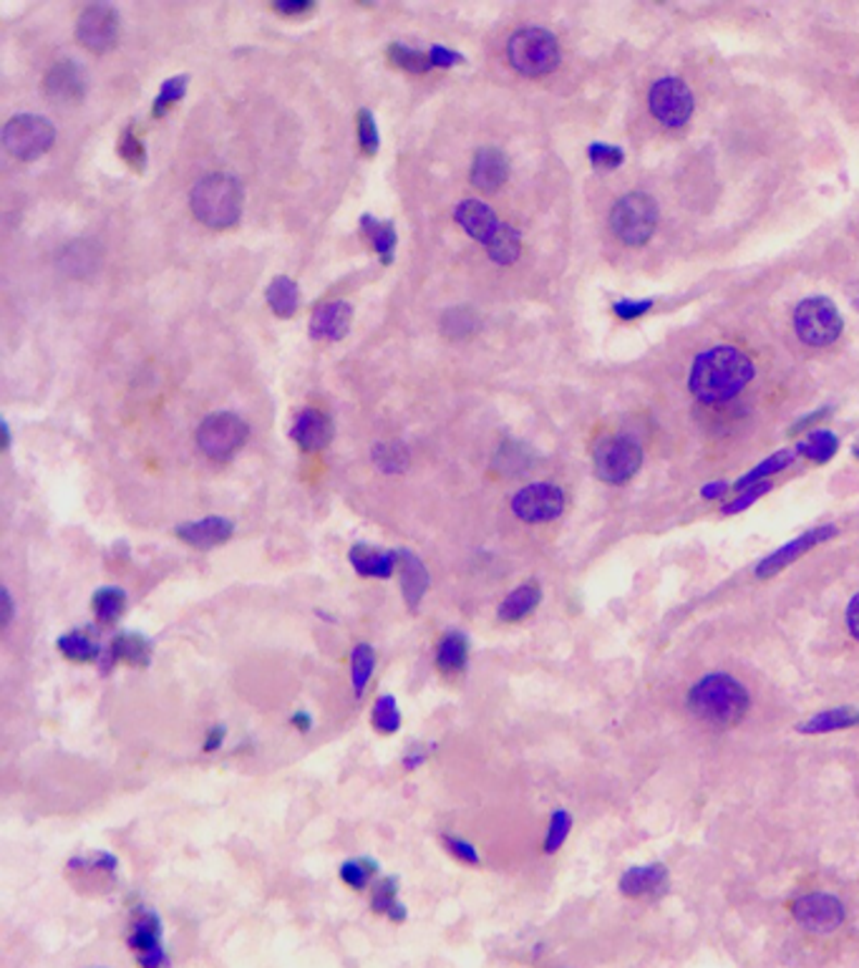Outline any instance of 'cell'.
<instances>
[{"instance_id": "cell-1", "label": "cell", "mask_w": 859, "mask_h": 968, "mask_svg": "<svg viewBox=\"0 0 859 968\" xmlns=\"http://www.w3.org/2000/svg\"><path fill=\"white\" fill-rule=\"evenodd\" d=\"M754 378V363L742 348L715 346L696 356L688 386L696 399L719 404L742 394Z\"/></svg>"}, {"instance_id": "cell-2", "label": "cell", "mask_w": 859, "mask_h": 968, "mask_svg": "<svg viewBox=\"0 0 859 968\" xmlns=\"http://www.w3.org/2000/svg\"><path fill=\"white\" fill-rule=\"evenodd\" d=\"M751 699L742 681L726 673H708L688 692V709L708 727L729 729L749 711Z\"/></svg>"}, {"instance_id": "cell-3", "label": "cell", "mask_w": 859, "mask_h": 968, "mask_svg": "<svg viewBox=\"0 0 859 968\" xmlns=\"http://www.w3.org/2000/svg\"><path fill=\"white\" fill-rule=\"evenodd\" d=\"M192 212L207 227H233L242 215V187L233 174H207L192 189Z\"/></svg>"}, {"instance_id": "cell-4", "label": "cell", "mask_w": 859, "mask_h": 968, "mask_svg": "<svg viewBox=\"0 0 859 968\" xmlns=\"http://www.w3.org/2000/svg\"><path fill=\"white\" fill-rule=\"evenodd\" d=\"M507 59L524 76H545L560 66V44L545 28H522L509 38Z\"/></svg>"}, {"instance_id": "cell-5", "label": "cell", "mask_w": 859, "mask_h": 968, "mask_svg": "<svg viewBox=\"0 0 859 968\" xmlns=\"http://www.w3.org/2000/svg\"><path fill=\"white\" fill-rule=\"evenodd\" d=\"M656 225H658V204L653 197L646 193H631L620 197L615 208L610 212L612 235H615L620 243L631 245V248L648 243L650 235L656 233Z\"/></svg>"}, {"instance_id": "cell-6", "label": "cell", "mask_w": 859, "mask_h": 968, "mask_svg": "<svg viewBox=\"0 0 859 968\" xmlns=\"http://www.w3.org/2000/svg\"><path fill=\"white\" fill-rule=\"evenodd\" d=\"M55 129L49 119L36 114H18L5 124L3 145L15 160L34 162L53 147Z\"/></svg>"}, {"instance_id": "cell-7", "label": "cell", "mask_w": 859, "mask_h": 968, "mask_svg": "<svg viewBox=\"0 0 859 968\" xmlns=\"http://www.w3.org/2000/svg\"><path fill=\"white\" fill-rule=\"evenodd\" d=\"M842 315L830 298H807L794 311V331L809 346H830L842 336Z\"/></svg>"}, {"instance_id": "cell-8", "label": "cell", "mask_w": 859, "mask_h": 968, "mask_svg": "<svg viewBox=\"0 0 859 968\" xmlns=\"http://www.w3.org/2000/svg\"><path fill=\"white\" fill-rule=\"evenodd\" d=\"M595 474L608 484H623L635 477L643 464L640 444L631 436H608L593 451Z\"/></svg>"}, {"instance_id": "cell-9", "label": "cell", "mask_w": 859, "mask_h": 968, "mask_svg": "<svg viewBox=\"0 0 859 968\" xmlns=\"http://www.w3.org/2000/svg\"><path fill=\"white\" fill-rule=\"evenodd\" d=\"M245 442H248V424L229 411L210 414L197 430V444L212 459H229Z\"/></svg>"}, {"instance_id": "cell-10", "label": "cell", "mask_w": 859, "mask_h": 968, "mask_svg": "<svg viewBox=\"0 0 859 968\" xmlns=\"http://www.w3.org/2000/svg\"><path fill=\"white\" fill-rule=\"evenodd\" d=\"M650 114L668 129H679L694 114V94L681 78H660L650 89Z\"/></svg>"}, {"instance_id": "cell-11", "label": "cell", "mask_w": 859, "mask_h": 968, "mask_svg": "<svg viewBox=\"0 0 859 968\" xmlns=\"http://www.w3.org/2000/svg\"><path fill=\"white\" fill-rule=\"evenodd\" d=\"M512 512L522 522H550L564 512V492L552 482H535L516 492Z\"/></svg>"}, {"instance_id": "cell-12", "label": "cell", "mask_w": 859, "mask_h": 968, "mask_svg": "<svg viewBox=\"0 0 859 968\" xmlns=\"http://www.w3.org/2000/svg\"><path fill=\"white\" fill-rule=\"evenodd\" d=\"M792 916L811 933H832L845 923V903L830 893H809L792 903Z\"/></svg>"}, {"instance_id": "cell-13", "label": "cell", "mask_w": 859, "mask_h": 968, "mask_svg": "<svg viewBox=\"0 0 859 968\" xmlns=\"http://www.w3.org/2000/svg\"><path fill=\"white\" fill-rule=\"evenodd\" d=\"M119 36V15L111 5H89L78 15L76 38L91 53H107L114 49Z\"/></svg>"}, {"instance_id": "cell-14", "label": "cell", "mask_w": 859, "mask_h": 968, "mask_svg": "<svg viewBox=\"0 0 859 968\" xmlns=\"http://www.w3.org/2000/svg\"><path fill=\"white\" fill-rule=\"evenodd\" d=\"M455 218H457L459 225L474 237V240H480L482 245H487V248L497 240L499 233H502L505 225H507V222H502L495 215V210H491L489 204H484L480 200L459 202L457 210H455Z\"/></svg>"}, {"instance_id": "cell-15", "label": "cell", "mask_w": 859, "mask_h": 968, "mask_svg": "<svg viewBox=\"0 0 859 968\" xmlns=\"http://www.w3.org/2000/svg\"><path fill=\"white\" fill-rule=\"evenodd\" d=\"M43 89L55 104H76L86 94V76L74 61H59L46 76Z\"/></svg>"}, {"instance_id": "cell-16", "label": "cell", "mask_w": 859, "mask_h": 968, "mask_svg": "<svg viewBox=\"0 0 859 968\" xmlns=\"http://www.w3.org/2000/svg\"><path fill=\"white\" fill-rule=\"evenodd\" d=\"M834 535H837V530H834L832 525H822V528H817V530H809V533H805L801 537L792 539L789 545H784L782 550H776L774 555H769L767 560H761L759 568H757V575L759 578H771V575L782 573V570L789 566V562L801 558V555L809 553L811 547H817L819 543H824V539H830Z\"/></svg>"}, {"instance_id": "cell-17", "label": "cell", "mask_w": 859, "mask_h": 968, "mask_svg": "<svg viewBox=\"0 0 859 968\" xmlns=\"http://www.w3.org/2000/svg\"><path fill=\"white\" fill-rule=\"evenodd\" d=\"M235 535V522L227 518H204L197 522H185L177 528V537L182 543L197 547V550H212L222 543H227Z\"/></svg>"}, {"instance_id": "cell-18", "label": "cell", "mask_w": 859, "mask_h": 968, "mask_svg": "<svg viewBox=\"0 0 859 968\" xmlns=\"http://www.w3.org/2000/svg\"><path fill=\"white\" fill-rule=\"evenodd\" d=\"M353 308L346 300H333L328 306H321L310 321V336L325 340H340L351 328Z\"/></svg>"}, {"instance_id": "cell-19", "label": "cell", "mask_w": 859, "mask_h": 968, "mask_svg": "<svg viewBox=\"0 0 859 968\" xmlns=\"http://www.w3.org/2000/svg\"><path fill=\"white\" fill-rule=\"evenodd\" d=\"M509 177V160L507 154L495 147L480 149L472 164V182L482 193H497Z\"/></svg>"}, {"instance_id": "cell-20", "label": "cell", "mask_w": 859, "mask_h": 968, "mask_svg": "<svg viewBox=\"0 0 859 968\" xmlns=\"http://www.w3.org/2000/svg\"><path fill=\"white\" fill-rule=\"evenodd\" d=\"M292 439H296L298 447L306 451L325 449L333 439L331 419L318 409H306L303 414L298 417L296 426H292Z\"/></svg>"}, {"instance_id": "cell-21", "label": "cell", "mask_w": 859, "mask_h": 968, "mask_svg": "<svg viewBox=\"0 0 859 968\" xmlns=\"http://www.w3.org/2000/svg\"><path fill=\"white\" fill-rule=\"evenodd\" d=\"M351 566L358 575L363 578H391L396 566H399V553L376 550V547L358 543L351 547Z\"/></svg>"}, {"instance_id": "cell-22", "label": "cell", "mask_w": 859, "mask_h": 968, "mask_svg": "<svg viewBox=\"0 0 859 968\" xmlns=\"http://www.w3.org/2000/svg\"><path fill=\"white\" fill-rule=\"evenodd\" d=\"M129 948L141 956L147 951L162 948V920L152 908L139 906L134 910L132 928H129Z\"/></svg>"}, {"instance_id": "cell-23", "label": "cell", "mask_w": 859, "mask_h": 968, "mask_svg": "<svg viewBox=\"0 0 859 968\" xmlns=\"http://www.w3.org/2000/svg\"><path fill=\"white\" fill-rule=\"evenodd\" d=\"M399 562H401V593H403V600L409 603L411 610H416L421 598H424L426 591H428V583H432V578H428V570H426L424 562H421L411 550H401L399 553Z\"/></svg>"}, {"instance_id": "cell-24", "label": "cell", "mask_w": 859, "mask_h": 968, "mask_svg": "<svg viewBox=\"0 0 859 968\" xmlns=\"http://www.w3.org/2000/svg\"><path fill=\"white\" fill-rule=\"evenodd\" d=\"M109 661L145 669L152 661V644L139 633H119L109 646Z\"/></svg>"}, {"instance_id": "cell-25", "label": "cell", "mask_w": 859, "mask_h": 968, "mask_svg": "<svg viewBox=\"0 0 859 968\" xmlns=\"http://www.w3.org/2000/svg\"><path fill=\"white\" fill-rule=\"evenodd\" d=\"M668 885V872L663 865H646V868H631L620 878V891L631 898L663 893Z\"/></svg>"}, {"instance_id": "cell-26", "label": "cell", "mask_w": 859, "mask_h": 968, "mask_svg": "<svg viewBox=\"0 0 859 968\" xmlns=\"http://www.w3.org/2000/svg\"><path fill=\"white\" fill-rule=\"evenodd\" d=\"M539 598H543V591H539V585L535 581L522 583L520 588L509 593L502 600V606H499V610H497L499 621L516 623V621H522V618L532 616L535 613V608L539 606Z\"/></svg>"}, {"instance_id": "cell-27", "label": "cell", "mask_w": 859, "mask_h": 968, "mask_svg": "<svg viewBox=\"0 0 859 968\" xmlns=\"http://www.w3.org/2000/svg\"><path fill=\"white\" fill-rule=\"evenodd\" d=\"M469 661V638L459 631L444 633L439 646H436V666L447 677H455L466 669Z\"/></svg>"}, {"instance_id": "cell-28", "label": "cell", "mask_w": 859, "mask_h": 968, "mask_svg": "<svg viewBox=\"0 0 859 968\" xmlns=\"http://www.w3.org/2000/svg\"><path fill=\"white\" fill-rule=\"evenodd\" d=\"M361 237L378 252L381 263L391 265L396 252V229L388 220H376L371 215L361 218Z\"/></svg>"}, {"instance_id": "cell-29", "label": "cell", "mask_w": 859, "mask_h": 968, "mask_svg": "<svg viewBox=\"0 0 859 968\" xmlns=\"http://www.w3.org/2000/svg\"><path fill=\"white\" fill-rule=\"evenodd\" d=\"M371 908L376 910V914L386 916L388 920H394V923L406 920V906L399 903V880L394 876L378 880L371 893Z\"/></svg>"}, {"instance_id": "cell-30", "label": "cell", "mask_w": 859, "mask_h": 968, "mask_svg": "<svg viewBox=\"0 0 859 968\" xmlns=\"http://www.w3.org/2000/svg\"><path fill=\"white\" fill-rule=\"evenodd\" d=\"M859 727V711L852 709V706H837V709H830L819 717L805 721L799 724V732L805 734H824V732H839V729H852Z\"/></svg>"}, {"instance_id": "cell-31", "label": "cell", "mask_w": 859, "mask_h": 968, "mask_svg": "<svg viewBox=\"0 0 859 968\" xmlns=\"http://www.w3.org/2000/svg\"><path fill=\"white\" fill-rule=\"evenodd\" d=\"M55 648L61 650L69 661L74 663H91V661H101V646L94 644L89 638V633L84 631H71L66 636H61L55 641Z\"/></svg>"}, {"instance_id": "cell-32", "label": "cell", "mask_w": 859, "mask_h": 968, "mask_svg": "<svg viewBox=\"0 0 859 968\" xmlns=\"http://www.w3.org/2000/svg\"><path fill=\"white\" fill-rule=\"evenodd\" d=\"M267 303L275 315L281 319H292L298 311V285L290 277H275L267 288Z\"/></svg>"}, {"instance_id": "cell-33", "label": "cell", "mask_w": 859, "mask_h": 968, "mask_svg": "<svg viewBox=\"0 0 859 968\" xmlns=\"http://www.w3.org/2000/svg\"><path fill=\"white\" fill-rule=\"evenodd\" d=\"M373 671H376V654L369 644H356L351 650V679H353V694L356 699H361L369 688Z\"/></svg>"}, {"instance_id": "cell-34", "label": "cell", "mask_w": 859, "mask_h": 968, "mask_svg": "<svg viewBox=\"0 0 859 968\" xmlns=\"http://www.w3.org/2000/svg\"><path fill=\"white\" fill-rule=\"evenodd\" d=\"M91 608L101 625L116 623L126 608V593L122 588H101L94 593Z\"/></svg>"}, {"instance_id": "cell-35", "label": "cell", "mask_w": 859, "mask_h": 968, "mask_svg": "<svg viewBox=\"0 0 859 968\" xmlns=\"http://www.w3.org/2000/svg\"><path fill=\"white\" fill-rule=\"evenodd\" d=\"M373 727H376L378 734H396L401 727V711H399V702L396 696L384 694L378 696L376 704H373V713H371Z\"/></svg>"}, {"instance_id": "cell-36", "label": "cell", "mask_w": 859, "mask_h": 968, "mask_svg": "<svg viewBox=\"0 0 859 968\" xmlns=\"http://www.w3.org/2000/svg\"><path fill=\"white\" fill-rule=\"evenodd\" d=\"M373 462H376L381 472L399 474L409 467V451H406V447L399 442L376 444V449H373Z\"/></svg>"}, {"instance_id": "cell-37", "label": "cell", "mask_w": 859, "mask_h": 968, "mask_svg": "<svg viewBox=\"0 0 859 968\" xmlns=\"http://www.w3.org/2000/svg\"><path fill=\"white\" fill-rule=\"evenodd\" d=\"M520 250H522V235L516 233L512 225H505L497 240L487 248L489 258L499 265H512L514 260L520 258Z\"/></svg>"}, {"instance_id": "cell-38", "label": "cell", "mask_w": 859, "mask_h": 968, "mask_svg": "<svg viewBox=\"0 0 859 968\" xmlns=\"http://www.w3.org/2000/svg\"><path fill=\"white\" fill-rule=\"evenodd\" d=\"M837 447H839V442L832 432H814L807 442L799 444V455L811 459V462H817V464H824L834 457Z\"/></svg>"}, {"instance_id": "cell-39", "label": "cell", "mask_w": 859, "mask_h": 968, "mask_svg": "<svg viewBox=\"0 0 859 968\" xmlns=\"http://www.w3.org/2000/svg\"><path fill=\"white\" fill-rule=\"evenodd\" d=\"M378 872V865L371 858H358L340 865V880L351 888V891H365L371 885L373 876Z\"/></svg>"}, {"instance_id": "cell-40", "label": "cell", "mask_w": 859, "mask_h": 968, "mask_svg": "<svg viewBox=\"0 0 859 968\" xmlns=\"http://www.w3.org/2000/svg\"><path fill=\"white\" fill-rule=\"evenodd\" d=\"M388 59H391L399 69L411 71V74H426V71L434 66L428 55H424L416 49H409V46H403V44H394L391 49H388Z\"/></svg>"}, {"instance_id": "cell-41", "label": "cell", "mask_w": 859, "mask_h": 968, "mask_svg": "<svg viewBox=\"0 0 859 968\" xmlns=\"http://www.w3.org/2000/svg\"><path fill=\"white\" fill-rule=\"evenodd\" d=\"M185 91H187V76H174L170 82H164L162 91H159V97L154 101V116H164L166 109L177 104V101L185 97Z\"/></svg>"}, {"instance_id": "cell-42", "label": "cell", "mask_w": 859, "mask_h": 968, "mask_svg": "<svg viewBox=\"0 0 859 968\" xmlns=\"http://www.w3.org/2000/svg\"><path fill=\"white\" fill-rule=\"evenodd\" d=\"M358 141H361L363 154L373 157L378 152V126L369 109L358 111Z\"/></svg>"}, {"instance_id": "cell-43", "label": "cell", "mask_w": 859, "mask_h": 968, "mask_svg": "<svg viewBox=\"0 0 859 968\" xmlns=\"http://www.w3.org/2000/svg\"><path fill=\"white\" fill-rule=\"evenodd\" d=\"M794 459V455L792 451H779L776 457H771V459H767V462H763L761 467H757V470L754 472H749L746 474V477L736 484V489H746V487H751L754 482L759 484V480L761 477H769V474H774V472H779V470H784L786 464H789Z\"/></svg>"}, {"instance_id": "cell-44", "label": "cell", "mask_w": 859, "mask_h": 968, "mask_svg": "<svg viewBox=\"0 0 859 968\" xmlns=\"http://www.w3.org/2000/svg\"><path fill=\"white\" fill-rule=\"evenodd\" d=\"M570 824H572L570 815L564 812V809H557V812L552 815V820H550V830H547V837H545V851L547 853L560 851V845L564 843V837H568V832H570Z\"/></svg>"}, {"instance_id": "cell-45", "label": "cell", "mask_w": 859, "mask_h": 968, "mask_svg": "<svg viewBox=\"0 0 859 968\" xmlns=\"http://www.w3.org/2000/svg\"><path fill=\"white\" fill-rule=\"evenodd\" d=\"M119 141H122V145H119V152H122L124 160L137 166V170H141V166H145V160H147L145 145H141V141L134 137L132 126L122 134V139H119Z\"/></svg>"}, {"instance_id": "cell-46", "label": "cell", "mask_w": 859, "mask_h": 968, "mask_svg": "<svg viewBox=\"0 0 859 968\" xmlns=\"http://www.w3.org/2000/svg\"><path fill=\"white\" fill-rule=\"evenodd\" d=\"M444 845H447V851L455 855L459 862L480 865V853H476V847L469 843V840L455 837V835H444Z\"/></svg>"}, {"instance_id": "cell-47", "label": "cell", "mask_w": 859, "mask_h": 968, "mask_svg": "<svg viewBox=\"0 0 859 968\" xmlns=\"http://www.w3.org/2000/svg\"><path fill=\"white\" fill-rule=\"evenodd\" d=\"M590 160L593 164L598 166H618L623 162V152L615 147H606V145H593L590 147Z\"/></svg>"}, {"instance_id": "cell-48", "label": "cell", "mask_w": 859, "mask_h": 968, "mask_svg": "<svg viewBox=\"0 0 859 968\" xmlns=\"http://www.w3.org/2000/svg\"><path fill=\"white\" fill-rule=\"evenodd\" d=\"M769 489H771V484H769V482H759V487H749V489H746V495H744V497H738V499H734V502L723 507V512H726V514H731V512H742V510H746V507H749L751 502H757V499L763 495V492H769Z\"/></svg>"}, {"instance_id": "cell-49", "label": "cell", "mask_w": 859, "mask_h": 968, "mask_svg": "<svg viewBox=\"0 0 859 968\" xmlns=\"http://www.w3.org/2000/svg\"><path fill=\"white\" fill-rule=\"evenodd\" d=\"M432 752H434V744H411L409 752L403 754L401 765L406 769H419L428 759V754H432Z\"/></svg>"}, {"instance_id": "cell-50", "label": "cell", "mask_w": 859, "mask_h": 968, "mask_svg": "<svg viewBox=\"0 0 859 968\" xmlns=\"http://www.w3.org/2000/svg\"><path fill=\"white\" fill-rule=\"evenodd\" d=\"M137 964L139 968H170V956H166L164 948H154L137 956Z\"/></svg>"}, {"instance_id": "cell-51", "label": "cell", "mask_w": 859, "mask_h": 968, "mask_svg": "<svg viewBox=\"0 0 859 968\" xmlns=\"http://www.w3.org/2000/svg\"><path fill=\"white\" fill-rule=\"evenodd\" d=\"M428 59H432L434 66H455V63L464 61L459 53L449 51V49H441V46H434V49L428 51Z\"/></svg>"}, {"instance_id": "cell-52", "label": "cell", "mask_w": 859, "mask_h": 968, "mask_svg": "<svg viewBox=\"0 0 859 968\" xmlns=\"http://www.w3.org/2000/svg\"><path fill=\"white\" fill-rule=\"evenodd\" d=\"M648 311H650V300H643V303H618V306H615V313H618L623 321L638 319V315L648 313Z\"/></svg>"}, {"instance_id": "cell-53", "label": "cell", "mask_w": 859, "mask_h": 968, "mask_svg": "<svg viewBox=\"0 0 859 968\" xmlns=\"http://www.w3.org/2000/svg\"><path fill=\"white\" fill-rule=\"evenodd\" d=\"M225 736H227V729H225V727H222V724L212 727L210 732H207L204 752H217V749L222 747V742H225Z\"/></svg>"}, {"instance_id": "cell-54", "label": "cell", "mask_w": 859, "mask_h": 968, "mask_svg": "<svg viewBox=\"0 0 859 968\" xmlns=\"http://www.w3.org/2000/svg\"><path fill=\"white\" fill-rule=\"evenodd\" d=\"M847 625H849V633H852V636L859 641V593L855 595L852 600H849Z\"/></svg>"}, {"instance_id": "cell-55", "label": "cell", "mask_w": 859, "mask_h": 968, "mask_svg": "<svg viewBox=\"0 0 859 968\" xmlns=\"http://www.w3.org/2000/svg\"><path fill=\"white\" fill-rule=\"evenodd\" d=\"M310 8H313V3H308V0H296V3H275V11H281L285 15L306 13V11H310Z\"/></svg>"}, {"instance_id": "cell-56", "label": "cell", "mask_w": 859, "mask_h": 968, "mask_svg": "<svg viewBox=\"0 0 859 968\" xmlns=\"http://www.w3.org/2000/svg\"><path fill=\"white\" fill-rule=\"evenodd\" d=\"M290 724L296 727L298 732H310V727H313V719H310L308 711H296L290 717Z\"/></svg>"}, {"instance_id": "cell-57", "label": "cell", "mask_w": 859, "mask_h": 968, "mask_svg": "<svg viewBox=\"0 0 859 968\" xmlns=\"http://www.w3.org/2000/svg\"><path fill=\"white\" fill-rule=\"evenodd\" d=\"M3 610H5V625L13 621V598H11V593H8V588L3 591Z\"/></svg>"}, {"instance_id": "cell-58", "label": "cell", "mask_w": 859, "mask_h": 968, "mask_svg": "<svg viewBox=\"0 0 859 968\" xmlns=\"http://www.w3.org/2000/svg\"><path fill=\"white\" fill-rule=\"evenodd\" d=\"M723 492H726V484H719V487H708V489L704 492V495H706V497H721Z\"/></svg>"}, {"instance_id": "cell-59", "label": "cell", "mask_w": 859, "mask_h": 968, "mask_svg": "<svg viewBox=\"0 0 859 968\" xmlns=\"http://www.w3.org/2000/svg\"><path fill=\"white\" fill-rule=\"evenodd\" d=\"M855 455H857V457H859V444H857V449H855Z\"/></svg>"}]
</instances>
